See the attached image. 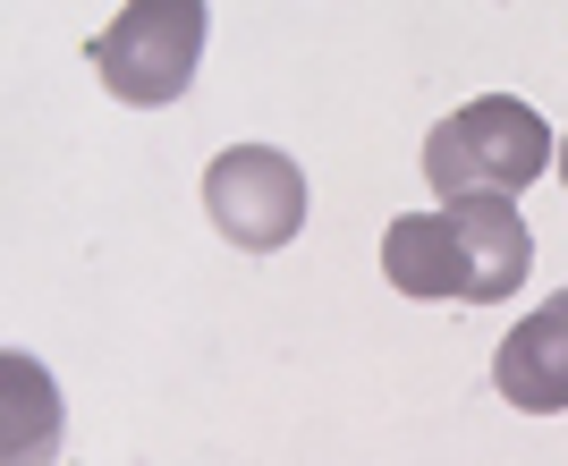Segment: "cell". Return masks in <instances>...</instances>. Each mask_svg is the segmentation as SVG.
I'll use <instances>...</instances> for the list:
<instances>
[{
  "mask_svg": "<svg viewBox=\"0 0 568 466\" xmlns=\"http://www.w3.org/2000/svg\"><path fill=\"white\" fill-rule=\"evenodd\" d=\"M551 162H560V144H551L544 111H526L518 93H475L467 111H450L425 136V179L442 195V212L475 204V195H518Z\"/></svg>",
  "mask_w": 568,
  "mask_h": 466,
  "instance_id": "1",
  "label": "cell"
},
{
  "mask_svg": "<svg viewBox=\"0 0 568 466\" xmlns=\"http://www.w3.org/2000/svg\"><path fill=\"white\" fill-rule=\"evenodd\" d=\"M204 0H128L111 26H94V43H85V60H94V77L119 93V102H136V111H153V102H179L195 77V60H204Z\"/></svg>",
  "mask_w": 568,
  "mask_h": 466,
  "instance_id": "2",
  "label": "cell"
},
{
  "mask_svg": "<svg viewBox=\"0 0 568 466\" xmlns=\"http://www.w3.org/2000/svg\"><path fill=\"white\" fill-rule=\"evenodd\" d=\"M204 212H213V230L230 246L272 255V246H288L306 230V179H297V162L281 144H230L204 170Z\"/></svg>",
  "mask_w": 568,
  "mask_h": 466,
  "instance_id": "3",
  "label": "cell"
},
{
  "mask_svg": "<svg viewBox=\"0 0 568 466\" xmlns=\"http://www.w3.org/2000/svg\"><path fill=\"white\" fill-rule=\"evenodd\" d=\"M493 382H500L509 407H526V416H560L568 407V288L544 297L509 340H500Z\"/></svg>",
  "mask_w": 568,
  "mask_h": 466,
  "instance_id": "4",
  "label": "cell"
},
{
  "mask_svg": "<svg viewBox=\"0 0 568 466\" xmlns=\"http://www.w3.org/2000/svg\"><path fill=\"white\" fill-rule=\"evenodd\" d=\"M450 221H458V255H467V297L475 305L518 297L526 263H535V237H526L518 204L509 195H475V204H450Z\"/></svg>",
  "mask_w": 568,
  "mask_h": 466,
  "instance_id": "5",
  "label": "cell"
},
{
  "mask_svg": "<svg viewBox=\"0 0 568 466\" xmlns=\"http://www.w3.org/2000/svg\"><path fill=\"white\" fill-rule=\"evenodd\" d=\"M382 272L399 297H425V305H450L467 297V255H458V221L450 212H399L382 230Z\"/></svg>",
  "mask_w": 568,
  "mask_h": 466,
  "instance_id": "6",
  "label": "cell"
},
{
  "mask_svg": "<svg viewBox=\"0 0 568 466\" xmlns=\"http://www.w3.org/2000/svg\"><path fill=\"white\" fill-rule=\"evenodd\" d=\"M0 391H9V442H0V458L43 466L51 449H60V391L43 382L34 356H0Z\"/></svg>",
  "mask_w": 568,
  "mask_h": 466,
  "instance_id": "7",
  "label": "cell"
},
{
  "mask_svg": "<svg viewBox=\"0 0 568 466\" xmlns=\"http://www.w3.org/2000/svg\"><path fill=\"white\" fill-rule=\"evenodd\" d=\"M551 170H560V186H568V136H560V162H551Z\"/></svg>",
  "mask_w": 568,
  "mask_h": 466,
  "instance_id": "8",
  "label": "cell"
}]
</instances>
